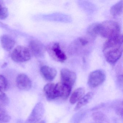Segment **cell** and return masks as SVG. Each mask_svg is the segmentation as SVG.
I'll return each instance as SVG.
<instances>
[{
	"label": "cell",
	"instance_id": "cell-1",
	"mask_svg": "<svg viewBox=\"0 0 123 123\" xmlns=\"http://www.w3.org/2000/svg\"><path fill=\"white\" fill-rule=\"evenodd\" d=\"M122 35L119 34L108 39L104 43L103 52L108 62L114 64L121 56L123 51Z\"/></svg>",
	"mask_w": 123,
	"mask_h": 123
},
{
	"label": "cell",
	"instance_id": "cell-2",
	"mask_svg": "<svg viewBox=\"0 0 123 123\" xmlns=\"http://www.w3.org/2000/svg\"><path fill=\"white\" fill-rule=\"evenodd\" d=\"M98 35L109 39L120 34V28L116 21L107 20L98 24Z\"/></svg>",
	"mask_w": 123,
	"mask_h": 123
},
{
	"label": "cell",
	"instance_id": "cell-3",
	"mask_svg": "<svg viewBox=\"0 0 123 123\" xmlns=\"http://www.w3.org/2000/svg\"><path fill=\"white\" fill-rule=\"evenodd\" d=\"M31 53L29 49L23 46L17 47L12 52L11 58L17 62H27L31 59Z\"/></svg>",
	"mask_w": 123,
	"mask_h": 123
},
{
	"label": "cell",
	"instance_id": "cell-4",
	"mask_svg": "<svg viewBox=\"0 0 123 123\" xmlns=\"http://www.w3.org/2000/svg\"><path fill=\"white\" fill-rule=\"evenodd\" d=\"M105 73L101 70H97L91 73L88 76L87 83L91 88H95L102 84L105 80Z\"/></svg>",
	"mask_w": 123,
	"mask_h": 123
},
{
	"label": "cell",
	"instance_id": "cell-5",
	"mask_svg": "<svg viewBox=\"0 0 123 123\" xmlns=\"http://www.w3.org/2000/svg\"><path fill=\"white\" fill-rule=\"evenodd\" d=\"M47 50L51 56L56 61L63 62L67 60V56L62 50L59 43L50 44L47 47Z\"/></svg>",
	"mask_w": 123,
	"mask_h": 123
},
{
	"label": "cell",
	"instance_id": "cell-6",
	"mask_svg": "<svg viewBox=\"0 0 123 123\" xmlns=\"http://www.w3.org/2000/svg\"><path fill=\"white\" fill-rule=\"evenodd\" d=\"M44 112L43 104L41 102L38 103L33 109L25 123H37L42 118Z\"/></svg>",
	"mask_w": 123,
	"mask_h": 123
},
{
	"label": "cell",
	"instance_id": "cell-7",
	"mask_svg": "<svg viewBox=\"0 0 123 123\" xmlns=\"http://www.w3.org/2000/svg\"><path fill=\"white\" fill-rule=\"evenodd\" d=\"M60 76L61 82L72 87L76 80V75L74 72L64 68L61 70Z\"/></svg>",
	"mask_w": 123,
	"mask_h": 123
},
{
	"label": "cell",
	"instance_id": "cell-8",
	"mask_svg": "<svg viewBox=\"0 0 123 123\" xmlns=\"http://www.w3.org/2000/svg\"><path fill=\"white\" fill-rule=\"evenodd\" d=\"M29 51L35 56L43 57L45 54L46 49L43 44L37 40H32L29 43Z\"/></svg>",
	"mask_w": 123,
	"mask_h": 123
},
{
	"label": "cell",
	"instance_id": "cell-9",
	"mask_svg": "<svg viewBox=\"0 0 123 123\" xmlns=\"http://www.w3.org/2000/svg\"><path fill=\"white\" fill-rule=\"evenodd\" d=\"M72 87L62 83L59 82L55 85V90L57 98L64 100L67 99L70 95Z\"/></svg>",
	"mask_w": 123,
	"mask_h": 123
},
{
	"label": "cell",
	"instance_id": "cell-10",
	"mask_svg": "<svg viewBox=\"0 0 123 123\" xmlns=\"http://www.w3.org/2000/svg\"><path fill=\"white\" fill-rule=\"evenodd\" d=\"M16 83L18 87L22 90H29L32 86L31 79L24 74H20L17 76Z\"/></svg>",
	"mask_w": 123,
	"mask_h": 123
},
{
	"label": "cell",
	"instance_id": "cell-11",
	"mask_svg": "<svg viewBox=\"0 0 123 123\" xmlns=\"http://www.w3.org/2000/svg\"><path fill=\"white\" fill-rule=\"evenodd\" d=\"M40 72L43 77L47 81L53 80L57 74L56 70L49 66H42L40 69Z\"/></svg>",
	"mask_w": 123,
	"mask_h": 123
},
{
	"label": "cell",
	"instance_id": "cell-12",
	"mask_svg": "<svg viewBox=\"0 0 123 123\" xmlns=\"http://www.w3.org/2000/svg\"><path fill=\"white\" fill-rule=\"evenodd\" d=\"M1 43L3 49L8 51H11L14 47L15 41L10 36L4 35L1 37Z\"/></svg>",
	"mask_w": 123,
	"mask_h": 123
},
{
	"label": "cell",
	"instance_id": "cell-13",
	"mask_svg": "<svg viewBox=\"0 0 123 123\" xmlns=\"http://www.w3.org/2000/svg\"><path fill=\"white\" fill-rule=\"evenodd\" d=\"M44 95L48 100H54L57 98L55 90V85L53 83H49L44 87Z\"/></svg>",
	"mask_w": 123,
	"mask_h": 123
},
{
	"label": "cell",
	"instance_id": "cell-14",
	"mask_svg": "<svg viewBox=\"0 0 123 123\" xmlns=\"http://www.w3.org/2000/svg\"><path fill=\"white\" fill-rule=\"evenodd\" d=\"M89 41L87 39L84 38H80L74 42L71 46V51L73 52H77L81 48L87 46Z\"/></svg>",
	"mask_w": 123,
	"mask_h": 123
},
{
	"label": "cell",
	"instance_id": "cell-15",
	"mask_svg": "<svg viewBox=\"0 0 123 123\" xmlns=\"http://www.w3.org/2000/svg\"><path fill=\"white\" fill-rule=\"evenodd\" d=\"M94 93L92 92H88L85 95L82 97L79 101L74 108L75 111H77L88 103L92 98Z\"/></svg>",
	"mask_w": 123,
	"mask_h": 123
},
{
	"label": "cell",
	"instance_id": "cell-16",
	"mask_svg": "<svg viewBox=\"0 0 123 123\" xmlns=\"http://www.w3.org/2000/svg\"><path fill=\"white\" fill-rule=\"evenodd\" d=\"M85 89L84 88L80 87L77 88L72 93L70 98V104H74L80 100L85 93Z\"/></svg>",
	"mask_w": 123,
	"mask_h": 123
},
{
	"label": "cell",
	"instance_id": "cell-17",
	"mask_svg": "<svg viewBox=\"0 0 123 123\" xmlns=\"http://www.w3.org/2000/svg\"><path fill=\"white\" fill-rule=\"evenodd\" d=\"M123 11V0L119 1L112 6L110 9V12L114 17L119 16Z\"/></svg>",
	"mask_w": 123,
	"mask_h": 123
},
{
	"label": "cell",
	"instance_id": "cell-18",
	"mask_svg": "<svg viewBox=\"0 0 123 123\" xmlns=\"http://www.w3.org/2000/svg\"><path fill=\"white\" fill-rule=\"evenodd\" d=\"M93 119L95 121L102 123L103 122H107L108 118L105 114L100 111H96L93 113L92 115Z\"/></svg>",
	"mask_w": 123,
	"mask_h": 123
},
{
	"label": "cell",
	"instance_id": "cell-19",
	"mask_svg": "<svg viewBox=\"0 0 123 123\" xmlns=\"http://www.w3.org/2000/svg\"><path fill=\"white\" fill-rule=\"evenodd\" d=\"M11 119L10 116L6 110L0 107V123H7Z\"/></svg>",
	"mask_w": 123,
	"mask_h": 123
},
{
	"label": "cell",
	"instance_id": "cell-20",
	"mask_svg": "<svg viewBox=\"0 0 123 123\" xmlns=\"http://www.w3.org/2000/svg\"><path fill=\"white\" fill-rule=\"evenodd\" d=\"M98 23L93 24L88 27L87 29V33L89 36L94 37L98 35Z\"/></svg>",
	"mask_w": 123,
	"mask_h": 123
},
{
	"label": "cell",
	"instance_id": "cell-21",
	"mask_svg": "<svg viewBox=\"0 0 123 123\" xmlns=\"http://www.w3.org/2000/svg\"><path fill=\"white\" fill-rule=\"evenodd\" d=\"M9 87L8 81L5 77L2 75H0V91H6Z\"/></svg>",
	"mask_w": 123,
	"mask_h": 123
},
{
	"label": "cell",
	"instance_id": "cell-22",
	"mask_svg": "<svg viewBox=\"0 0 123 123\" xmlns=\"http://www.w3.org/2000/svg\"><path fill=\"white\" fill-rule=\"evenodd\" d=\"M8 15V11L4 3L0 1V20H4Z\"/></svg>",
	"mask_w": 123,
	"mask_h": 123
},
{
	"label": "cell",
	"instance_id": "cell-23",
	"mask_svg": "<svg viewBox=\"0 0 123 123\" xmlns=\"http://www.w3.org/2000/svg\"><path fill=\"white\" fill-rule=\"evenodd\" d=\"M9 102L10 100L7 95L2 91H0V107L7 105Z\"/></svg>",
	"mask_w": 123,
	"mask_h": 123
},
{
	"label": "cell",
	"instance_id": "cell-24",
	"mask_svg": "<svg viewBox=\"0 0 123 123\" xmlns=\"http://www.w3.org/2000/svg\"><path fill=\"white\" fill-rule=\"evenodd\" d=\"M115 111L117 114L119 116H123V103L122 101H118L116 102L114 106Z\"/></svg>",
	"mask_w": 123,
	"mask_h": 123
},
{
	"label": "cell",
	"instance_id": "cell-25",
	"mask_svg": "<svg viewBox=\"0 0 123 123\" xmlns=\"http://www.w3.org/2000/svg\"><path fill=\"white\" fill-rule=\"evenodd\" d=\"M17 123H23V121L22 120H20V119H19V120H18V121H17Z\"/></svg>",
	"mask_w": 123,
	"mask_h": 123
},
{
	"label": "cell",
	"instance_id": "cell-26",
	"mask_svg": "<svg viewBox=\"0 0 123 123\" xmlns=\"http://www.w3.org/2000/svg\"><path fill=\"white\" fill-rule=\"evenodd\" d=\"M38 123H46V122H45V121H44V120H42V121L39 122Z\"/></svg>",
	"mask_w": 123,
	"mask_h": 123
}]
</instances>
